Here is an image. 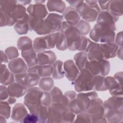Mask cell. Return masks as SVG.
<instances>
[{
    "instance_id": "18",
    "label": "cell",
    "mask_w": 123,
    "mask_h": 123,
    "mask_svg": "<svg viewBox=\"0 0 123 123\" xmlns=\"http://www.w3.org/2000/svg\"><path fill=\"white\" fill-rule=\"evenodd\" d=\"M64 69L66 77L71 81H74L79 74V71L72 60L65 62Z\"/></svg>"
},
{
    "instance_id": "33",
    "label": "cell",
    "mask_w": 123,
    "mask_h": 123,
    "mask_svg": "<svg viewBox=\"0 0 123 123\" xmlns=\"http://www.w3.org/2000/svg\"><path fill=\"white\" fill-rule=\"evenodd\" d=\"M59 1H49L48 3V7L50 11H56L59 12H63L66 5L63 3L62 4V1L58 3Z\"/></svg>"
},
{
    "instance_id": "38",
    "label": "cell",
    "mask_w": 123,
    "mask_h": 123,
    "mask_svg": "<svg viewBox=\"0 0 123 123\" xmlns=\"http://www.w3.org/2000/svg\"><path fill=\"white\" fill-rule=\"evenodd\" d=\"M20 122L24 123H39V118L37 115L31 113L30 114H27Z\"/></svg>"
},
{
    "instance_id": "22",
    "label": "cell",
    "mask_w": 123,
    "mask_h": 123,
    "mask_svg": "<svg viewBox=\"0 0 123 123\" xmlns=\"http://www.w3.org/2000/svg\"><path fill=\"white\" fill-rule=\"evenodd\" d=\"M63 15L66 20V22L72 25H77L80 20V16L77 11L71 7H68Z\"/></svg>"
},
{
    "instance_id": "42",
    "label": "cell",
    "mask_w": 123,
    "mask_h": 123,
    "mask_svg": "<svg viewBox=\"0 0 123 123\" xmlns=\"http://www.w3.org/2000/svg\"><path fill=\"white\" fill-rule=\"evenodd\" d=\"M0 99L1 100H5L8 97L9 93L7 89L4 86L1 85L0 86Z\"/></svg>"
},
{
    "instance_id": "24",
    "label": "cell",
    "mask_w": 123,
    "mask_h": 123,
    "mask_svg": "<svg viewBox=\"0 0 123 123\" xmlns=\"http://www.w3.org/2000/svg\"><path fill=\"white\" fill-rule=\"evenodd\" d=\"M22 55L27 62L29 67L34 66L37 64V58L35 50L32 48L31 49L23 50Z\"/></svg>"
},
{
    "instance_id": "7",
    "label": "cell",
    "mask_w": 123,
    "mask_h": 123,
    "mask_svg": "<svg viewBox=\"0 0 123 123\" xmlns=\"http://www.w3.org/2000/svg\"><path fill=\"white\" fill-rule=\"evenodd\" d=\"M93 75L86 69L81 70L80 74L74 80V87L77 92L86 91L93 89Z\"/></svg>"
},
{
    "instance_id": "39",
    "label": "cell",
    "mask_w": 123,
    "mask_h": 123,
    "mask_svg": "<svg viewBox=\"0 0 123 123\" xmlns=\"http://www.w3.org/2000/svg\"><path fill=\"white\" fill-rule=\"evenodd\" d=\"M74 122H83V123H91V119L89 115L87 113L82 112L78 114L76 119Z\"/></svg>"
},
{
    "instance_id": "36",
    "label": "cell",
    "mask_w": 123,
    "mask_h": 123,
    "mask_svg": "<svg viewBox=\"0 0 123 123\" xmlns=\"http://www.w3.org/2000/svg\"><path fill=\"white\" fill-rule=\"evenodd\" d=\"M11 112V109L8 103L1 102L0 103V116H2L6 119L9 118Z\"/></svg>"
},
{
    "instance_id": "20",
    "label": "cell",
    "mask_w": 123,
    "mask_h": 123,
    "mask_svg": "<svg viewBox=\"0 0 123 123\" xmlns=\"http://www.w3.org/2000/svg\"><path fill=\"white\" fill-rule=\"evenodd\" d=\"M27 11L30 16L37 18L43 19L48 14L45 5L41 4L30 5L28 7Z\"/></svg>"
},
{
    "instance_id": "40",
    "label": "cell",
    "mask_w": 123,
    "mask_h": 123,
    "mask_svg": "<svg viewBox=\"0 0 123 123\" xmlns=\"http://www.w3.org/2000/svg\"><path fill=\"white\" fill-rule=\"evenodd\" d=\"M5 52L7 55V57L10 59L15 58L18 56L17 49L14 47H10L7 48L5 50Z\"/></svg>"
},
{
    "instance_id": "5",
    "label": "cell",
    "mask_w": 123,
    "mask_h": 123,
    "mask_svg": "<svg viewBox=\"0 0 123 123\" xmlns=\"http://www.w3.org/2000/svg\"><path fill=\"white\" fill-rule=\"evenodd\" d=\"M90 37L95 42L111 43L114 40L115 33L111 28L97 24L90 31Z\"/></svg>"
},
{
    "instance_id": "16",
    "label": "cell",
    "mask_w": 123,
    "mask_h": 123,
    "mask_svg": "<svg viewBox=\"0 0 123 123\" xmlns=\"http://www.w3.org/2000/svg\"><path fill=\"white\" fill-rule=\"evenodd\" d=\"M105 85L107 89H109L111 95L113 96H122V86L113 77L109 76L105 78Z\"/></svg>"
},
{
    "instance_id": "3",
    "label": "cell",
    "mask_w": 123,
    "mask_h": 123,
    "mask_svg": "<svg viewBox=\"0 0 123 123\" xmlns=\"http://www.w3.org/2000/svg\"><path fill=\"white\" fill-rule=\"evenodd\" d=\"M61 32L63 33L65 37L68 49L71 50L77 49L81 34L77 27L70 25L66 22H63L62 23Z\"/></svg>"
},
{
    "instance_id": "41",
    "label": "cell",
    "mask_w": 123,
    "mask_h": 123,
    "mask_svg": "<svg viewBox=\"0 0 123 123\" xmlns=\"http://www.w3.org/2000/svg\"><path fill=\"white\" fill-rule=\"evenodd\" d=\"M74 120H75V114L68 109L63 118L62 123H72L74 122Z\"/></svg>"
},
{
    "instance_id": "17",
    "label": "cell",
    "mask_w": 123,
    "mask_h": 123,
    "mask_svg": "<svg viewBox=\"0 0 123 123\" xmlns=\"http://www.w3.org/2000/svg\"><path fill=\"white\" fill-rule=\"evenodd\" d=\"M8 67L11 72L16 74L25 73L27 70L25 63L21 58H16L10 61Z\"/></svg>"
},
{
    "instance_id": "31",
    "label": "cell",
    "mask_w": 123,
    "mask_h": 123,
    "mask_svg": "<svg viewBox=\"0 0 123 123\" xmlns=\"http://www.w3.org/2000/svg\"><path fill=\"white\" fill-rule=\"evenodd\" d=\"M18 48L23 50H26L32 48V41L28 37H24L20 38L17 43Z\"/></svg>"
},
{
    "instance_id": "13",
    "label": "cell",
    "mask_w": 123,
    "mask_h": 123,
    "mask_svg": "<svg viewBox=\"0 0 123 123\" xmlns=\"http://www.w3.org/2000/svg\"><path fill=\"white\" fill-rule=\"evenodd\" d=\"M86 50L87 57L90 61H99L103 59V54L99 44L92 42L88 39Z\"/></svg>"
},
{
    "instance_id": "11",
    "label": "cell",
    "mask_w": 123,
    "mask_h": 123,
    "mask_svg": "<svg viewBox=\"0 0 123 123\" xmlns=\"http://www.w3.org/2000/svg\"><path fill=\"white\" fill-rule=\"evenodd\" d=\"M56 35L57 33L36 38L34 41L35 50L38 52L54 48L56 45Z\"/></svg>"
},
{
    "instance_id": "14",
    "label": "cell",
    "mask_w": 123,
    "mask_h": 123,
    "mask_svg": "<svg viewBox=\"0 0 123 123\" xmlns=\"http://www.w3.org/2000/svg\"><path fill=\"white\" fill-rule=\"evenodd\" d=\"M28 73L37 74L40 77H47L50 76L53 72V65H36L29 67Z\"/></svg>"
},
{
    "instance_id": "27",
    "label": "cell",
    "mask_w": 123,
    "mask_h": 123,
    "mask_svg": "<svg viewBox=\"0 0 123 123\" xmlns=\"http://www.w3.org/2000/svg\"><path fill=\"white\" fill-rule=\"evenodd\" d=\"M93 89L97 91H103L107 90L105 85V78L100 75L94 76Z\"/></svg>"
},
{
    "instance_id": "23",
    "label": "cell",
    "mask_w": 123,
    "mask_h": 123,
    "mask_svg": "<svg viewBox=\"0 0 123 123\" xmlns=\"http://www.w3.org/2000/svg\"><path fill=\"white\" fill-rule=\"evenodd\" d=\"M27 114L25 107L22 104L18 103L12 109L11 118L14 121L20 122Z\"/></svg>"
},
{
    "instance_id": "25",
    "label": "cell",
    "mask_w": 123,
    "mask_h": 123,
    "mask_svg": "<svg viewBox=\"0 0 123 123\" xmlns=\"http://www.w3.org/2000/svg\"><path fill=\"white\" fill-rule=\"evenodd\" d=\"M1 84L4 85H10L14 81V75L4 64L1 65Z\"/></svg>"
},
{
    "instance_id": "34",
    "label": "cell",
    "mask_w": 123,
    "mask_h": 123,
    "mask_svg": "<svg viewBox=\"0 0 123 123\" xmlns=\"http://www.w3.org/2000/svg\"><path fill=\"white\" fill-rule=\"evenodd\" d=\"M50 95L52 99V102H60L62 103L63 95L62 94V92L60 90V89L57 87H54L51 90L50 93Z\"/></svg>"
},
{
    "instance_id": "32",
    "label": "cell",
    "mask_w": 123,
    "mask_h": 123,
    "mask_svg": "<svg viewBox=\"0 0 123 123\" xmlns=\"http://www.w3.org/2000/svg\"><path fill=\"white\" fill-rule=\"evenodd\" d=\"M56 45L57 48L61 50H64L67 48L65 37L62 32L57 33Z\"/></svg>"
},
{
    "instance_id": "6",
    "label": "cell",
    "mask_w": 123,
    "mask_h": 123,
    "mask_svg": "<svg viewBox=\"0 0 123 123\" xmlns=\"http://www.w3.org/2000/svg\"><path fill=\"white\" fill-rule=\"evenodd\" d=\"M86 112L92 123L107 122L105 116L103 102L99 98H95L91 99L89 107Z\"/></svg>"
},
{
    "instance_id": "35",
    "label": "cell",
    "mask_w": 123,
    "mask_h": 123,
    "mask_svg": "<svg viewBox=\"0 0 123 123\" xmlns=\"http://www.w3.org/2000/svg\"><path fill=\"white\" fill-rule=\"evenodd\" d=\"M77 28L78 29L80 34L85 35L87 34L90 30V26L89 24L83 20H81L76 25Z\"/></svg>"
},
{
    "instance_id": "12",
    "label": "cell",
    "mask_w": 123,
    "mask_h": 123,
    "mask_svg": "<svg viewBox=\"0 0 123 123\" xmlns=\"http://www.w3.org/2000/svg\"><path fill=\"white\" fill-rule=\"evenodd\" d=\"M118 19V17L114 15L109 11L101 12L97 19V24L108 27L113 31L116 29L114 23Z\"/></svg>"
},
{
    "instance_id": "4",
    "label": "cell",
    "mask_w": 123,
    "mask_h": 123,
    "mask_svg": "<svg viewBox=\"0 0 123 123\" xmlns=\"http://www.w3.org/2000/svg\"><path fill=\"white\" fill-rule=\"evenodd\" d=\"M43 92L37 87H30L27 90L25 98L24 103L27 107L30 113L37 114L42 106L41 98Z\"/></svg>"
},
{
    "instance_id": "19",
    "label": "cell",
    "mask_w": 123,
    "mask_h": 123,
    "mask_svg": "<svg viewBox=\"0 0 123 123\" xmlns=\"http://www.w3.org/2000/svg\"><path fill=\"white\" fill-rule=\"evenodd\" d=\"M37 58L38 65H50L54 63L56 60L55 53L51 51L39 53Z\"/></svg>"
},
{
    "instance_id": "8",
    "label": "cell",
    "mask_w": 123,
    "mask_h": 123,
    "mask_svg": "<svg viewBox=\"0 0 123 123\" xmlns=\"http://www.w3.org/2000/svg\"><path fill=\"white\" fill-rule=\"evenodd\" d=\"M68 109L62 103L53 102L48 108V122L62 123L63 118Z\"/></svg>"
},
{
    "instance_id": "28",
    "label": "cell",
    "mask_w": 123,
    "mask_h": 123,
    "mask_svg": "<svg viewBox=\"0 0 123 123\" xmlns=\"http://www.w3.org/2000/svg\"><path fill=\"white\" fill-rule=\"evenodd\" d=\"M74 60L78 69L81 71L85 69L87 62V54L86 52H82L77 53L74 57Z\"/></svg>"
},
{
    "instance_id": "21",
    "label": "cell",
    "mask_w": 123,
    "mask_h": 123,
    "mask_svg": "<svg viewBox=\"0 0 123 123\" xmlns=\"http://www.w3.org/2000/svg\"><path fill=\"white\" fill-rule=\"evenodd\" d=\"M7 90L9 95L11 97L19 98L25 93L27 88L18 83H14L8 86Z\"/></svg>"
},
{
    "instance_id": "10",
    "label": "cell",
    "mask_w": 123,
    "mask_h": 123,
    "mask_svg": "<svg viewBox=\"0 0 123 123\" xmlns=\"http://www.w3.org/2000/svg\"><path fill=\"white\" fill-rule=\"evenodd\" d=\"M77 12L83 19L88 22H93L96 20L100 10L97 4L88 5L82 4L78 7Z\"/></svg>"
},
{
    "instance_id": "29",
    "label": "cell",
    "mask_w": 123,
    "mask_h": 123,
    "mask_svg": "<svg viewBox=\"0 0 123 123\" xmlns=\"http://www.w3.org/2000/svg\"><path fill=\"white\" fill-rule=\"evenodd\" d=\"M62 62L61 61L55 62L53 65L52 76L54 79H60L63 78L64 73L62 69Z\"/></svg>"
},
{
    "instance_id": "30",
    "label": "cell",
    "mask_w": 123,
    "mask_h": 123,
    "mask_svg": "<svg viewBox=\"0 0 123 123\" xmlns=\"http://www.w3.org/2000/svg\"><path fill=\"white\" fill-rule=\"evenodd\" d=\"M54 86V82L52 78L47 77L41 79L39 86L40 89L45 92H49L52 89Z\"/></svg>"
},
{
    "instance_id": "37",
    "label": "cell",
    "mask_w": 123,
    "mask_h": 123,
    "mask_svg": "<svg viewBox=\"0 0 123 123\" xmlns=\"http://www.w3.org/2000/svg\"><path fill=\"white\" fill-rule=\"evenodd\" d=\"M52 102V99L50 94L49 92H43L41 98V103L42 105L49 107L50 106Z\"/></svg>"
},
{
    "instance_id": "1",
    "label": "cell",
    "mask_w": 123,
    "mask_h": 123,
    "mask_svg": "<svg viewBox=\"0 0 123 123\" xmlns=\"http://www.w3.org/2000/svg\"><path fill=\"white\" fill-rule=\"evenodd\" d=\"M122 96H112L104 103L105 116L109 123L123 122Z\"/></svg>"
},
{
    "instance_id": "9",
    "label": "cell",
    "mask_w": 123,
    "mask_h": 123,
    "mask_svg": "<svg viewBox=\"0 0 123 123\" xmlns=\"http://www.w3.org/2000/svg\"><path fill=\"white\" fill-rule=\"evenodd\" d=\"M85 68L88 70L93 75H106L110 71V63L104 59L99 61H87Z\"/></svg>"
},
{
    "instance_id": "2",
    "label": "cell",
    "mask_w": 123,
    "mask_h": 123,
    "mask_svg": "<svg viewBox=\"0 0 123 123\" xmlns=\"http://www.w3.org/2000/svg\"><path fill=\"white\" fill-rule=\"evenodd\" d=\"M97 94L95 92L81 93L69 104L68 108L74 114L86 112L88 109L92 99L97 98Z\"/></svg>"
},
{
    "instance_id": "26",
    "label": "cell",
    "mask_w": 123,
    "mask_h": 123,
    "mask_svg": "<svg viewBox=\"0 0 123 123\" xmlns=\"http://www.w3.org/2000/svg\"><path fill=\"white\" fill-rule=\"evenodd\" d=\"M28 20V15L26 14L23 19L16 23L14 25V29L17 33L21 35L27 33L29 29Z\"/></svg>"
},
{
    "instance_id": "15",
    "label": "cell",
    "mask_w": 123,
    "mask_h": 123,
    "mask_svg": "<svg viewBox=\"0 0 123 123\" xmlns=\"http://www.w3.org/2000/svg\"><path fill=\"white\" fill-rule=\"evenodd\" d=\"M100 47L104 60H107L115 56L118 49V45L113 42L101 44Z\"/></svg>"
}]
</instances>
